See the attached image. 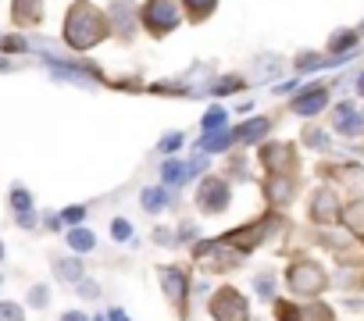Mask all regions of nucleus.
I'll return each mask as SVG.
<instances>
[{
    "instance_id": "obj_1",
    "label": "nucleus",
    "mask_w": 364,
    "mask_h": 321,
    "mask_svg": "<svg viewBox=\"0 0 364 321\" xmlns=\"http://www.w3.org/2000/svg\"><path fill=\"white\" fill-rule=\"evenodd\" d=\"M104 36H107V22L100 18V11L93 4H86V0H79V4L72 8V15H68V22H65V40L72 47L86 50V47L100 43Z\"/></svg>"
},
{
    "instance_id": "obj_2",
    "label": "nucleus",
    "mask_w": 364,
    "mask_h": 321,
    "mask_svg": "<svg viewBox=\"0 0 364 321\" xmlns=\"http://www.w3.org/2000/svg\"><path fill=\"white\" fill-rule=\"evenodd\" d=\"M175 22H178V11H175V0H146L143 4V26L150 29V33H168V29H175Z\"/></svg>"
},
{
    "instance_id": "obj_3",
    "label": "nucleus",
    "mask_w": 364,
    "mask_h": 321,
    "mask_svg": "<svg viewBox=\"0 0 364 321\" xmlns=\"http://www.w3.org/2000/svg\"><path fill=\"white\" fill-rule=\"evenodd\" d=\"M211 310H215L218 321H247V303H243L240 293H232V289L218 293V300L211 303Z\"/></svg>"
},
{
    "instance_id": "obj_4",
    "label": "nucleus",
    "mask_w": 364,
    "mask_h": 321,
    "mask_svg": "<svg viewBox=\"0 0 364 321\" xmlns=\"http://www.w3.org/2000/svg\"><path fill=\"white\" fill-rule=\"evenodd\" d=\"M321 271H314V264H296L293 271H289V285H293V293H300V296H307V293H318L321 289Z\"/></svg>"
},
{
    "instance_id": "obj_5",
    "label": "nucleus",
    "mask_w": 364,
    "mask_h": 321,
    "mask_svg": "<svg viewBox=\"0 0 364 321\" xmlns=\"http://www.w3.org/2000/svg\"><path fill=\"white\" fill-rule=\"evenodd\" d=\"M225 200H229V186H225V183L208 179V183L200 186V204H204L208 211H222V207H225Z\"/></svg>"
},
{
    "instance_id": "obj_6",
    "label": "nucleus",
    "mask_w": 364,
    "mask_h": 321,
    "mask_svg": "<svg viewBox=\"0 0 364 321\" xmlns=\"http://www.w3.org/2000/svg\"><path fill=\"white\" fill-rule=\"evenodd\" d=\"M336 197L328 193V190H321L318 197H314V204H311V214L318 218V222H336Z\"/></svg>"
},
{
    "instance_id": "obj_7",
    "label": "nucleus",
    "mask_w": 364,
    "mask_h": 321,
    "mask_svg": "<svg viewBox=\"0 0 364 321\" xmlns=\"http://www.w3.org/2000/svg\"><path fill=\"white\" fill-rule=\"evenodd\" d=\"M325 97H328L325 89H307L300 100H293V111H296V114H314V111L325 107Z\"/></svg>"
},
{
    "instance_id": "obj_8",
    "label": "nucleus",
    "mask_w": 364,
    "mask_h": 321,
    "mask_svg": "<svg viewBox=\"0 0 364 321\" xmlns=\"http://www.w3.org/2000/svg\"><path fill=\"white\" fill-rule=\"evenodd\" d=\"M336 129H339V132H346V136L360 132V114H357L350 104H343V107L336 111Z\"/></svg>"
},
{
    "instance_id": "obj_9",
    "label": "nucleus",
    "mask_w": 364,
    "mask_h": 321,
    "mask_svg": "<svg viewBox=\"0 0 364 321\" xmlns=\"http://www.w3.org/2000/svg\"><path fill=\"white\" fill-rule=\"evenodd\" d=\"M15 22H40V0H15Z\"/></svg>"
},
{
    "instance_id": "obj_10",
    "label": "nucleus",
    "mask_w": 364,
    "mask_h": 321,
    "mask_svg": "<svg viewBox=\"0 0 364 321\" xmlns=\"http://www.w3.org/2000/svg\"><path fill=\"white\" fill-rule=\"evenodd\" d=\"M261 160H264V168H282L286 160H289V146H268L261 153Z\"/></svg>"
},
{
    "instance_id": "obj_11",
    "label": "nucleus",
    "mask_w": 364,
    "mask_h": 321,
    "mask_svg": "<svg viewBox=\"0 0 364 321\" xmlns=\"http://www.w3.org/2000/svg\"><path fill=\"white\" fill-rule=\"evenodd\" d=\"M161 282H164V289H168L175 300H182V275H178V271H168V268H164V271H161Z\"/></svg>"
},
{
    "instance_id": "obj_12",
    "label": "nucleus",
    "mask_w": 364,
    "mask_h": 321,
    "mask_svg": "<svg viewBox=\"0 0 364 321\" xmlns=\"http://www.w3.org/2000/svg\"><path fill=\"white\" fill-rule=\"evenodd\" d=\"M264 132H268V121L257 118V121H247V129H240L236 136H240V139H254V136H264Z\"/></svg>"
},
{
    "instance_id": "obj_13",
    "label": "nucleus",
    "mask_w": 364,
    "mask_h": 321,
    "mask_svg": "<svg viewBox=\"0 0 364 321\" xmlns=\"http://www.w3.org/2000/svg\"><path fill=\"white\" fill-rule=\"evenodd\" d=\"M343 218H346V225H350L353 232H357V229H364V204H353Z\"/></svg>"
},
{
    "instance_id": "obj_14",
    "label": "nucleus",
    "mask_w": 364,
    "mask_h": 321,
    "mask_svg": "<svg viewBox=\"0 0 364 321\" xmlns=\"http://www.w3.org/2000/svg\"><path fill=\"white\" fill-rule=\"evenodd\" d=\"M190 4V11L197 15V18H204V15H211V8H215V0H186Z\"/></svg>"
},
{
    "instance_id": "obj_15",
    "label": "nucleus",
    "mask_w": 364,
    "mask_h": 321,
    "mask_svg": "<svg viewBox=\"0 0 364 321\" xmlns=\"http://www.w3.org/2000/svg\"><path fill=\"white\" fill-rule=\"evenodd\" d=\"M72 246L75 250H90L93 246V236L90 232H72Z\"/></svg>"
},
{
    "instance_id": "obj_16",
    "label": "nucleus",
    "mask_w": 364,
    "mask_h": 321,
    "mask_svg": "<svg viewBox=\"0 0 364 321\" xmlns=\"http://www.w3.org/2000/svg\"><path fill=\"white\" fill-rule=\"evenodd\" d=\"M222 118H225V114H222V111H218V107H215V111H211V114H208V118H204V132H215V129H218V125H222Z\"/></svg>"
},
{
    "instance_id": "obj_17",
    "label": "nucleus",
    "mask_w": 364,
    "mask_h": 321,
    "mask_svg": "<svg viewBox=\"0 0 364 321\" xmlns=\"http://www.w3.org/2000/svg\"><path fill=\"white\" fill-rule=\"evenodd\" d=\"M0 321H22V310L11 307V303H4V307H0Z\"/></svg>"
},
{
    "instance_id": "obj_18",
    "label": "nucleus",
    "mask_w": 364,
    "mask_h": 321,
    "mask_svg": "<svg viewBox=\"0 0 364 321\" xmlns=\"http://www.w3.org/2000/svg\"><path fill=\"white\" fill-rule=\"evenodd\" d=\"M164 179L168 183H178L182 179V165H171V160H168V165H164Z\"/></svg>"
},
{
    "instance_id": "obj_19",
    "label": "nucleus",
    "mask_w": 364,
    "mask_h": 321,
    "mask_svg": "<svg viewBox=\"0 0 364 321\" xmlns=\"http://www.w3.org/2000/svg\"><path fill=\"white\" fill-rule=\"evenodd\" d=\"M161 200H164V197H161L157 190H150V193H143V204H146V207H161Z\"/></svg>"
},
{
    "instance_id": "obj_20",
    "label": "nucleus",
    "mask_w": 364,
    "mask_h": 321,
    "mask_svg": "<svg viewBox=\"0 0 364 321\" xmlns=\"http://www.w3.org/2000/svg\"><path fill=\"white\" fill-rule=\"evenodd\" d=\"M61 275H65V278H79V264H75V261H65V264H61Z\"/></svg>"
},
{
    "instance_id": "obj_21",
    "label": "nucleus",
    "mask_w": 364,
    "mask_h": 321,
    "mask_svg": "<svg viewBox=\"0 0 364 321\" xmlns=\"http://www.w3.org/2000/svg\"><path fill=\"white\" fill-rule=\"evenodd\" d=\"M332 47H336V50H339V47H353V33H343V36H336V43H332Z\"/></svg>"
},
{
    "instance_id": "obj_22",
    "label": "nucleus",
    "mask_w": 364,
    "mask_h": 321,
    "mask_svg": "<svg viewBox=\"0 0 364 321\" xmlns=\"http://www.w3.org/2000/svg\"><path fill=\"white\" fill-rule=\"evenodd\" d=\"M111 232H114L118 239H125V236H129V222H114V225H111Z\"/></svg>"
},
{
    "instance_id": "obj_23",
    "label": "nucleus",
    "mask_w": 364,
    "mask_h": 321,
    "mask_svg": "<svg viewBox=\"0 0 364 321\" xmlns=\"http://www.w3.org/2000/svg\"><path fill=\"white\" fill-rule=\"evenodd\" d=\"M82 218V207H68V222H79Z\"/></svg>"
},
{
    "instance_id": "obj_24",
    "label": "nucleus",
    "mask_w": 364,
    "mask_h": 321,
    "mask_svg": "<svg viewBox=\"0 0 364 321\" xmlns=\"http://www.w3.org/2000/svg\"><path fill=\"white\" fill-rule=\"evenodd\" d=\"M111 321H129V317H125L122 310H111Z\"/></svg>"
},
{
    "instance_id": "obj_25",
    "label": "nucleus",
    "mask_w": 364,
    "mask_h": 321,
    "mask_svg": "<svg viewBox=\"0 0 364 321\" xmlns=\"http://www.w3.org/2000/svg\"><path fill=\"white\" fill-rule=\"evenodd\" d=\"M65 321H86L82 314H65Z\"/></svg>"
},
{
    "instance_id": "obj_26",
    "label": "nucleus",
    "mask_w": 364,
    "mask_h": 321,
    "mask_svg": "<svg viewBox=\"0 0 364 321\" xmlns=\"http://www.w3.org/2000/svg\"><path fill=\"white\" fill-rule=\"evenodd\" d=\"M360 89H364V75H360Z\"/></svg>"
}]
</instances>
